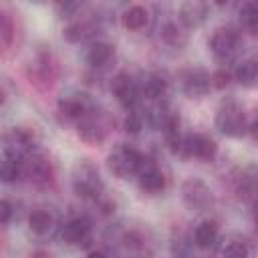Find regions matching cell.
<instances>
[{"instance_id":"obj_1","label":"cell","mask_w":258,"mask_h":258,"mask_svg":"<svg viewBox=\"0 0 258 258\" xmlns=\"http://www.w3.org/2000/svg\"><path fill=\"white\" fill-rule=\"evenodd\" d=\"M71 183H73L75 194L83 200H99L103 189H105L103 179L99 175V169L91 161H79L73 167Z\"/></svg>"},{"instance_id":"obj_2","label":"cell","mask_w":258,"mask_h":258,"mask_svg":"<svg viewBox=\"0 0 258 258\" xmlns=\"http://www.w3.org/2000/svg\"><path fill=\"white\" fill-rule=\"evenodd\" d=\"M107 167L109 171L119 177V179H127L129 175H135L137 171H141L143 167V155L139 149H135L133 145L127 143H119L107 157Z\"/></svg>"},{"instance_id":"obj_3","label":"cell","mask_w":258,"mask_h":258,"mask_svg":"<svg viewBox=\"0 0 258 258\" xmlns=\"http://www.w3.org/2000/svg\"><path fill=\"white\" fill-rule=\"evenodd\" d=\"M216 127L226 137H242L248 129L244 107L238 101H224L216 111Z\"/></svg>"},{"instance_id":"obj_4","label":"cell","mask_w":258,"mask_h":258,"mask_svg":"<svg viewBox=\"0 0 258 258\" xmlns=\"http://www.w3.org/2000/svg\"><path fill=\"white\" fill-rule=\"evenodd\" d=\"M26 77L30 85H34L40 91H46L52 87V83L56 81V64L48 50L36 52V56L26 67Z\"/></svg>"},{"instance_id":"obj_5","label":"cell","mask_w":258,"mask_h":258,"mask_svg":"<svg viewBox=\"0 0 258 258\" xmlns=\"http://www.w3.org/2000/svg\"><path fill=\"white\" fill-rule=\"evenodd\" d=\"M240 32L232 26H220L210 38V50L218 60H230L240 48Z\"/></svg>"},{"instance_id":"obj_6","label":"cell","mask_w":258,"mask_h":258,"mask_svg":"<svg viewBox=\"0 0 258 258\" xmlns=\"http://www.w3.org/2000/svg\"><path fill=\"white\" fill-rule=\"evenodd\" d=\"M181 200L194 212H206V210H210L214 206V196H212L210 187L198 177H189V179L183 181Z\"/></svg>"},{"instance_id":"obj_7","label":"cell","mask_w":258,"mask_h":258,"mask_svg":"<svg viewBox=\"0 0 258 258\" xmlns=\"http://www.w3.org/2000/svg\"><path fill=\"white\" fill-rule=\"evenodd\" d=\"M93 109V103L89 99V95L85 93H69L62 95L56 103V111L64 121H81L85 119Z\"/></svg>"},{"instance_id":"obj_8","label":"cell","mask_w":258,"mask_h":258,"mask_svg":"<svg viewBox=\"0 0 258 258\" xmlns=\"http://www.w3.org/2000/svg\"><path fill=\"white\" fill-rule=\"evenodd\" d=\"M24 175L34 185H48L54 179V169L50 159L44 153H26L24 155Z\"/></svg>"},{"instance_id":"obj_9","label":"cell","mask_w":258,"mask_h":258,"mask_svg":"<svg viewBox=\"0 0 258 258\" xmlns=\"http://www.w3.org/2000/svg\"><path fill=\"white\" fill-rule=\"evenodd\" d=\"M218 153V145L210 135L204 133H187L183 135L181 155L183 157H196L202 161H212Z\"/></svg>"},{"instance_id":"obj_10","label":"cell","mask_w":258,"mask_h":258,"mask_svg":"<svg viewBox=\"0 0 258 258\" xmlns=\"http://www.w3.org/2000/svg\"><path fill=\"white\" fill-rule=\"evenodd\" d=\"M111 91L117 99V103L123 109H135L137 99H139V85L127 75V73H117L111 81Z\"/></svg>"},{"instance_id":"obj_11","label":"cell","mask_w":258,"mask_h":258,"mask_svg":"<svg viewBox=\"0 0 258 258\" xmlns=\"http://www.w3.org/2000/svg\"><path fill=\"white\" fill-rule=\"evenodd\" d=\"M210 16V4L208 0H183L179 6V22L185 28H198L202 26Z\"/></svg>"},{"instance_id":"obj_12","label":"cell","mask_w":258,"mask_h":258,"mask_svg":"<svg viewBox=\"0 0 258 258\" xmlns=\"http://www.w3.org/2000/svg\"><path fill=\"white\" fill-rule=\"evenodd\" d=\"M210 87H212V75L204 69H191L183 75L181 89L189 99H200V97L208 95Z\"/></svg>"},{"instance_id":"obj_13","label":"cell","mask_w":258,"mask_h":258,"mask_svg":"<svg viewBox=\"0 0 258 258\" xmlns=\"http://www.w3.org/2000/svg\"><path fill=\"white\" fill-rule=\"evenodd\" d=\"M60 240L69 246H81L91 240V222L87 218H73L60 230Z\"/></svg>"},{"instance_id":"obj_14","label":"cell","mask_w":258,"mask_h":258,"mask_svg":"<svg viewBox=\"0 0 258 258\" xmlns=\"http://www.w3.org/2000/svg\"><path fill=\"white\" fill-rule=\"evenodd\" d=\"M77 135L81 141H85L87 145H101L107 137V129L93 117H85L77 123Z\"/></svg>"},{"instance_id":"obj_15","label":"cell","mask_w":258,"mask_h":258,"mask_svg":"<svg viewBox=\"0 0 258 258\" xmlns=\"http://www.w3.org/2000/svg\"><path fill=\"white\" fill-rule=\"evenodd\" d=\"M139 93L151 101H157L167 93V79L161 73H145L139 83Z\"/></svg>"},{"instance_id":"obj_16","label":"cell","mask_w":258,"mask_h":258,"mask_svg":"<svg viewBox=\"0 0 258 258\" xmlns=\"http://www.w3.org/2000/svg\"><path fill=\"white\" fill-rule=\"evenodd\" d=\"M139 189L149 194V196H155L159 191L165 189V175L159 167L155 165H149V167H141L139 171Z\"/></svg>"},{"instance_id":"obj_17","label":"cell","mask_w":258,"mask_h":258,"mask_svg":"<svg viewBox=\"0 0 258 258\" xmlns=\"http://www.w3.org/2000/svg\"><path fill=\"white\" fill-rule=\"evenodd\" d=\"M220 238V230H218V224L214 220H204L196 226L194 230V244L200 248V250H210L216 246Z\"/></svg>"},{"instance_id":"obj_18","label":"cell","mask_w":258,"mask_h":258,"mask_svg":"<svg viewBox=\"0 0 258 258\" xmlns=\"http://www.w3.org/2000/svg\"><path fill=\"white\" fill-rule=\"evenodd\" d=\"M113 56H115V46L111 42H105V40L91 44V48L87 50V62L95 69L107 67Z\"/></svg>"},{"instance_id":"obj_19","label":"cell","mask_w":258,"mask_h":258,"mask_svg":"<svg viewBox=\"0 0 258 258\" xmlns=\"http://www.w3.org/2000/svg\"><path fill=\"white\" fill-rule=\"evenodd\" d=\"M22 175H24V157L6 153L4 155V161L0 165V177H2V181L4 183H14V181L22 179Z\"/></svg>"},{"instance_id":"obj_20","label":"cell","mask_w":258,"mask_h":258,"mask_svg":"<svg viewBox=\"0 0 258 258\" xmlns=\"http://www.w3.org/2000/svg\"><path fill=\"white\" fill-rule=\"evenodd\" d=\"M93 32H95V24H93V22H87V20H75V22H71L69 26H64V30H62V38H64L67 42L77 44V42L87 40Z\"/></svg>"},{"instance_id":"obj_21","label":"cell","mask_w":258,"mask_h":258,"mask_svg":"<svg viewBox=\"0 0 258 258\" xmlns=\"http://www.w3.org/2000/svg\"><path fill=\"white\" fill-rule=\"evenodd\" d=\"M234 79L242 87H254L258 83V58H246V60H242L236 67V71H234Z\"/></svg>"},{"instance_id":"obj_22","label":"cell","mask_w":258,"mask_h":258,"mask_svg":"<svg viewBox=\"0 0 258 258\" xmlns=\"http://www.w3.org/2000/svg\"><path fill=\"white\" fill-rule=\"evenodd\" d=\"M159 34H161V40H163L165 44L173 46V48H181V46H185V42H187V32H185L177 22H165V24L161 26Z\"/></svg>"},{"instance_id":"obj_23","label":"cell","mask_w":258,"mask_h":258,"mask_svg":"<svg viewBox=\"0 0 258 258\" xmlns=\"http://www.w3.org/2000/svg\"><path fill=\"white\" fill-rule=\"evenodd\" d=\"M147 20H149V12L143 6H131L121 16V24L127 30H141V28H145Z\"/></svg>"},{"instance_id":"obj_24","label":"cell","mask_w":258,"mask_h":258,"mask_svg":"<svg viewBox=\"0 0 258 258\" xmlns=\"http://www.w3.org/2000/svg\"><path fill=\"white\" fill-rule=\"evenodd\" d=\"M52 226H54V218L46 210H34L28 216V228H30V232H34L38 236L48 234L52 230Z\"/></svg>"},{"instance_id":"obj_25","label":"cell","mask_w":258,"mask_h":258,"mask_svg":"<svg viewBox=\"0 0 258 258\" xmlns=\"http://www.w3.org/2000/svg\"><path fill=\"white\" fill-rule=\"evenodd\" d=\"M240 24L248 30H258V0H248L246 4H242L240 12Z\"/></svg>"},{"instance_id":"obj_26","label":"cell","mask_w":258,"mask_h":258,"mask_svg":"<svg viewBox=\"0 0 258 258\" xmlns=\"http://www.w3.org/2000/svg\"><path fill=\"white\" fill-rule=\"evenodd\" d=\"M220 252H222V256H228V258H244V256H248L252 250H250V246H248L246 240L232 238V240H228V242L224 244V248H222Z\"/></svg>"},{"instance_id":"obj_27","label":"cell","mask_w":258,"mask_h":258,"mask_svg":"<svg viewBox=\"0 0 258 258\" xmlns=\"http://www.w3.org/2000/svg\"><path fill=\"white\" fill-rule=\"evenodd\" d=\"M123 127H125V131H127V133H131V135L139 133V131L143 129V117H141V113H137L135 109H129V113H127V117H125Z\"/></svg>"},{"instance_id":"obj_28","label":"cell","mask_w":258,"mask_h":258,"mask_svg":"<svg viewBox=\"0 0 258 258\" xmlns=\"http://www.w3.org/2000/svg\"><path fill=\"white\" fill-rule=\"evenodd\" d=\"M232 81V75L226 69H218L216 73H212V87H216L218 91H224Z\"/></svg>"},{"instance_id":"obj_29","label":"cell","mask_w":258,"mask_h":258,"mask_svg":"<svg viewBox=\"0 0 258 258\" xmlns=\"http://www.w3.org/2000/svg\"><path fill=\"white\" fill-rule=\"evenodd\" d=\"M12 34H14V24H12V18L10 14H2V42L4 46H10L12 42Z\"/></svg>"},{"instance_id":"obj_30","label":"cell","mask_w":258,"mask_h":258,"mask_svg":"<svg viewBox=\"0 0 258 258\" xmlns=\"http://www.w3.org/2000/svg\"><path fill=\"white\" fill-rule=\"evenodd\" d=\"M83 2H85V0H54L56 8H58L62 14H73V12H77V10L83 6Z\"/></svg>"},{"instance_id":"obj_31","label":"cell","mask_w":258,"mask_h":258,"mask_svg":"<svg viewBox=\"0 0 258 258\" xmlns=\"http://www.w3.org/2000/svg\"><path fill=\"white\" fill-rule=\"evenodd\" d=\"M123 244L127 246V248H131V250H135V248H143V244H145V240H143V236L139 234V232H127L125 236H123Z\"/></svg>"},{"instance_id":"obj_32","label":"cell","mask_w":258,"mask_h":258,"mask_svg":"<svg viewBox=\"0 0 258 258\" xmlns=\"http://www.w3.org/2000/svg\"><path fill=\"white\" fill-rule=\"evenodd\" d=\"M12 212H14V208H12V202H10V200H2V202H0V222H2L4 226L10 222V218H12Z\"/></svg>"},{"instance_id":"obj_33","label":"cell","mask_w":258,"mask_h":258,"mask_svg":"<svg viewBox=\"0 0 258 258\" xmlns=\"http://www.w3.org/2000/svg\"><path fill=\"white\" fill-rule=\"evenodd\" d=\"M250 133H252V137L254 139H258V111H256V115H254V119H252V123H250Z\"/></svg>"},{"instance_id":"obj_34","label":"cell","mask_w":258,"mask_h":258,"mask_svg":"<svg viewBox=\"0 0 258 258\" xmlns=\"http://www.w3.org/2000/svg\"><path fill=\"white\" fill-rule=\"evenodd\" d=\"M228 2H230V0H214V4H216V6H226Z\"/></svg>"},{"instance_id":"obj_35","label":"cell","mask_w":258,"mask_h":258,"mask_svg":"<svg viewBox=\"0 0 258 258\" xmlns=\"http://www.w3.org/2000/svg\"><path fill=\"white\" fill-rule=\"evenodd\" d=\"M256 224H258V214H256Z\"/></svg>"}]
</instances>
